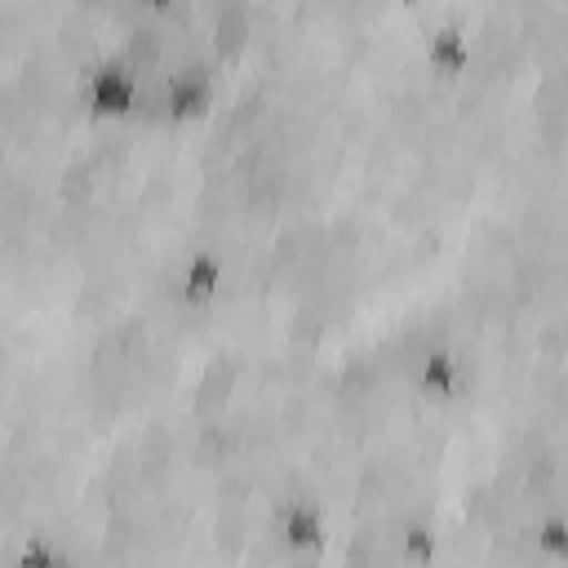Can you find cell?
<instances>
[{
  "mask_svg": "<svg viewBox=\"0 0 568 568\" xmlns=\"http://www.w3.org/2000/svg\"><path fill=\"white\" fill-rule=\"evenodd\" d=\"M324 537H328V524H324V515L315 506L293 501V506L280 510V541L288 550H320Z\"/></svg>",
  "mask_w": 568,
  "mask_h": 568,
  "instance_id": "1",
  "label": "cell"
},
{
  "mask_svg": "<svg viewBox=\"0 0 568 568\" xmlns=\"http://www.w3.org/2000/svg\"><path fill=\"white\" fill-rule=\"evenodd\" d=\"M217 288H222V262H217V253H195L182 266V297L186 302H209Z\"/></svg>",
  "mask_w": 568,
  "mask_h": 568,
  "instance_id": "2",
  "label": "cell"
},
{
  "mask_svg": "<svg viewBox=\"0 0 568 568\" xmlns=\"http://www.w3.org/2000/svg\"><path fill=\"white\" fill-rule=\"evenodd\" d=\"M13 568H71V564H67V555H62L53 541L31 537V541L13 555Z\"/></svg>",
  "mask_w": 568,
  "mask_h": 568,
  "instance_id": "3",
  "label": "cell"
}]
</instances>
